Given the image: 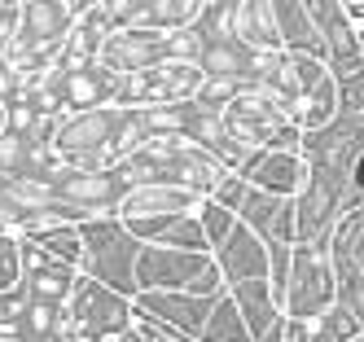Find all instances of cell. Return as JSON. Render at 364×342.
<instances>
[{"label":"cell","instance_id":"6da1fadb","mask_svg":"<svg viewBox=\"0 0 364 342\" xmlns=\"http://www.w3.org/2000/svg\"><path fill=\"white\" fill-rule=\"evenodd\" d=\"M355 180H360V189H364V158H360V167H355Z\"/></svg>","mask_w":364,"mask_h":342}]
</instances>
